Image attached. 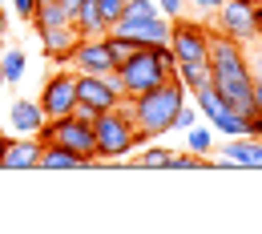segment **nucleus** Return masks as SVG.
<instances>
[{"instance_id": "nucleus-22", "label": "nucleus", "mask_w": 262, "mask_h": 234, "mask_svg": "<svg viewBox=\"0 0 262 234\" xmlns=\"http://www.w3.org/2000/svg\"><path fill=\"white\" fill-rule=\"evenodd\" d=\"M162 8H158V0H125V12H121V20H141V16H158Z\"/></svg>"}, {"instance_id": "nucleus-8", "label": "nucleus", "mask_w": 262, "mask_h": 234, "mask_svg": "<svg viewBox=\"0 0 262 234\" xmlns=\"http://www.w3.org/2000/svg\"><path fill=\"white\" fill-rule=\"evenodd\" d=\"M210 166L214 169H262V137H250V134L226 137L218 145V154H210Z\"/></svg>"}, {"instance_id": "nucleus-27", "label": "nucleus", "mask_w": 262, "mask_h": 234, "mask_svg": "<svg viewBox=\"0 0 262 234\" xmlns=\"http://www.w3.org/2000/svg\"><path fill=\"white\" fill-rule=\"evenodd\" d=\"M36 4H40V0H12V12H16V16H25V20H33Z\"/></svg>"}, {"instance_id": "nucleus-1", "label": "nucleus", "mask_w": 262, "mask_h": 234, "mask_svg": "<svg viewBox=\"0 0 262 234\" xmlns=\"http://www.w3.org/2000/svg\"><path fill=\"white\" fill-rule=\"evenodd\" d=\"M210 81L238 113L254 109V73L246 61V49H242V40L218 33V29L210 33Z\"/></svg>"}, {"instance_id": "nucleus-24", "label": "nucleus", "mask_w": 262, "mask_h": 234, "mask_svg": "<svg viewBox=\"0 0 262 234\" xmlns=\"http://www.w3.org/2000/svg\"><path fill=\"white\" fill-rule=\"evenodd\" d=\"M198 121H202V113H198L194 101L186 97V105H182V109H178V117H173V130H182V134H186V130H190V125H198Z\"/></svg>"}, {"instance_id": "nucleus-18", "label": "nucleus", "mask_w": 262, "mask_h": 234, "mask_svg": "<svg viewBox=\"0 0 262 234\" xmlns=\"http://www.w3.org/2000/svg\"><path fill=\"white\" fill-rule=\"evenodd\" d=\"M36 169H89V162L77 158L73 150H65L61 141H45V145H40V166Z\"/></svg>"}, {"instance_id": "nucleus-2", "label": "nucleus", "mask_w": 262, "mask_h": 234, "mask_svg": "<svg viewBox=\"0 0 262 234\" xmlns=\"http://www.w3.org/2000/svg\"><path fill=\"white\" fill-rule=\"evenodd\" d=\"M186 97H190L186 85L178 77H169L158 89H145L137 97H125V109H129V117H133V125H137L141 137H162L173 130V117L186 105Z\"/></svg>"}, {"instance_id": "nucleus-31", "label": "nucleus", "mask_w": 262, "mask_h": 234, "mask_svg": "<svg viewBox=\"0 0 262 234\" xmlns=\"http://www.w3.org/2000/svg\"><path fill=\"white\" fill-rule=\"evenodd\" d=\"M254 29H258V36H262V0L254 4Z\"/></svg>"}, {"instance_id": "nucleus-23", "label": "nucleus", "mask_w": 262, "mask_h": 234, "mask_svg": "<svg viewBox=\"0 0 262 234\" xmlns=\"http://www.w3.org/2000/svg\"><path fill=\"white\" fill-rule=\"evenodd\" d=\"M206 166H210V158H198V154H190V150H182V154L169 158L165 169H206Z\"/></svg>"}, {"instance_id": "nucleus-12", "label": "nucleus", "mask_w": 262, "mask_h": 234, "mask_svg": "<svg viewBox=\"0 0 262 234\" xmlns=\"http://www.w3.org/2000/svg\"><path fill=\"white\" fill-rule=\"evenodd\" d=\"M40 137L36 134H16L8 137L4 154H0V169H36L40 166Z\"/></svg>"}, {"instance_id": "nucleus-30", "label": "nucleus", "mask_w": 262, "mask_h": 234, "mask_svg": "<svg viewBox=\"0 0 262 234\" xmlns=\"http://www.w3.org/2000/svg\"><path fill=\"white\" fill-rule=\"evenodd\" d=\"M254 109L262 113V81H254Z\"/></svg>"}, {"instance_id": "nucleus-35", "label": "nucleus", "mask_w": 262, "mask_h": 234, "mask_svg": "<svg viewBox=\"0 0 262 234\" xmlns=\"http://www.w3.org/2000/svg\"><path fill=\"white\" fill-rule=\"evenodd\" d=\"M0 93H4V73H0Z\"/></svg>"}, {"instance_id": "nucleus-15", "label": "nucleus", "mask_w": 262, "mask_h": 234, "mask_svg": "<svg viewBox=\"0 0 262 234\" xmlns=\"http://www.w3.org/2000/svg\"><path fill=\"white\" fill-rule=\"evenodd\" d=\"M36 36H40V45H45V53L57 61V65L65 69V57L69 49L77 45V29L73 25H45V29H36Z\"/></svg>"}, {"instance_id": "nucleus-34", "label": "nucleus", "mask_w": 262, "mask_h": 234, "mask_svg": "<svg viewBox=\"0 0 262 234\" xmlns=\"http://www.w3.org/2000/svg\"><path fill=\"white\" fill-rule=\"evenodd\" d=\"M4 145H8V134H4V130H0V154H4Z\"/></svg>"}, {"instance_id": "nucleus-3", "label": "nucleus", "mask_w": 262, "mask_h": 234, "mask_svg": "<svg viewBox=\"0 0 262 234\" xmlns=\"http://www.w3.org/2000/svg\"><path fill=\"white\" fill-rule=\"evenodd\" d=\"M173 49L169 45H141V49H133L129 57L121 61V65L113 69V77L121 81V93L125 97H137V93H145V89H158L162 81L173 77Z\"/></svg>"}, {"instance_id": "nucleus-13", "label": "nucleus", "mask_w": 262, "mask_h": 234, "mask_svg": "<svg viewBox=\"0 0 262 234\" xmlns=\"http://www.w3.org/2000/svg\"><path fill=\"white\" fill-rule=\"evenodd\" d=\"M113 33L129 36L137 45H162V40H169V16L158 12V16H141V20H117Z\"/></svg>"}, {"instance_id": "nucleus-16", "label": "nucleus", "mask_w": 262, "mask_h": 234, "mask_svg": "<svg viewBox=\"0 0 262 234\" xmlns=\"http://www.w3.org/2000/svg\"><path fill=\"white\" fill-rule=\"evenodd\" d=\"M73 29H77V36H101V33H109V25L101 20V4L97 0H81L77 8H73Z\"/></svg>"}, {"instance_id": "nucleus-10", "label": "nucleus", "mask_w": 262, "mask_h": 234, "mask_svg": "<svg viewBox=\"0 0 262 234\" xmlns=\"http://www.w3.org/2000/svg\"><path fill=\"white\" fill-rule=\"evenodd\" d=\"M40 109L45 117H65L77 109V73L73 69H61L53 77H45V89H40Z\"/></svg>"}, {"instance_id": "nucleus-5", "label": "nucleus", "mask_w": 262, "mask_h": 234, "mask_svg": "<svg viewBox=\"0 0 262 234\" xmlns=\"http://www.w3.org/2000/svg\"><path fill=\"white\" fill-rule=\"evenodd\" d=\"M40 141H61L77 158H85L89 166H97V141H93V117L81 113H65V117H49L40 125Z\"/></svg>"}, {"instance_id": "nucleus-21", "label": "nucleus", "mask_w": 262, "mask_h": 234, "mask_svg": "<svg viewBox=\"0 0 262 234\" xmlns=\"http://www.w3.org/2000/svg\"><path fill=\"white\" fill-rule=\"evenodd\" d=\"M186 150H190V154H198V158H210V154L218 150V141H214V130H210L206 121L190 125V130H186Z\"/></svg>"}, {"instance_id": "nucleus-7", "label": "nucleus", "mask_w": 262, "mask_h": 234, "mask_svg": "<svg viewBox=\"0 0 262 234\" xmlns=\"http://www.w3.org/2000/svg\"><path fill=\"white\" fill-rule=\"evenodd\" d=\"M165 45L173 49V61H210V29L198 20H186V16L169 20Z\"/></svg>"}, {"instance_id": "nucleus-25", "label": "nucleus", "mask_w": 262, "mask_h": 234, "mask_svg": "<svg viewBox=\"0 0 262 234\" xmlns=\"http://www.w3.org/2000/svg\"><path fill=\"white\" fill-rule=\"evenodd\" d=\"M97 4H101V20H105L109 29H113V25L121 20V12H125V0H97Z\"/></svg>"}, {"instance_id": "nucleus-4", "label": "nucleus", "mask_w": 262, "mask_h": 234, "mask_svg": "<svg viewBox=\"0 0 262 234\" xmlns=\"http://www.w3.org/2000/svg\"><path fill=\"white\" fill-rule=\"evenodd\" d=\"M93 141H97V162H125L133 150H137L141 141H149V137L137 134L129 109H125V101H121L117 109H105V113L93 117Z\"/></svg>"}, {"instance_id": "nucleus-19", "label": "nucleus", "mask_w": 262, "mask_h": 234, "mask_svg": "<svg viewBox=\"0 0 262 234\" xmlns=\"http://www.w3.org/2000/svg\"><path fill=\"white\" fill-rule=\"evenodd\" d=\"M173 77L186 85V93H198L202 85H214V81H210V61H178V65H173Z\"/></svg>"}, {"instance_id": "nucleus-26", "label": "nucleus", "mask_w": 262, "mask_h": 234, "mask_svg": "<svg viewBox=\"0 0 262 234\" xmlns=\"http://www.w3.org/2000/svg\"><path fill=\"white\" fill-rule=\"evenodd\" d=\"M158 8H162V16H169V20H178V16L186 12V0H158Z\"/></svg>"}, {"instance_id": "nucleus-6", "label": "nucleus", "mask_w": 262, "mask_h": 234, "mask_svg": "<svg viewBox=\"0 0 262 234\" xmlns=\"http://www.w3.org/2000/svg\"><path fill=\"white\" fill-rule=\"evenodd\" d=\"M125 101L121 81L113 73H77V109L81 117H97L105 109H117Z\"/></svg>"}, {"instance_id": "nucleus-20", "label": "nucleus", "mask_w": 262, "mask_h": 234, "mask_svg": "<svg viewBox=\"0 0 262 234\" xmlns=\"http://www.w3.org/2000/svg\"><path fill=\"white\" fill-rule=\"evenodd\" d=\"M0 73H4V85H20L25 73H29L25 49H0Z\"/></svg>"}, {"instance_id": "nucleus-36", "label": "nucleus", "mask_w": 262, "mask_h": 234, "mask_svg": "<svg viewBox=\"0 0 262 234\" xmlns=\"http://www.w3.org/2000/svg\"><path fill=\"white\" fill-rule=\"evenodd\" d=\"M0 49H4V33H0Z\"/></svg>"}, {"instance_id": "nucleus-28", "label": "nucleus", "mask_w": 262, "mask_h": 234, "mask_svg": "<svg viewBox=\"0 0 262 234\" xmlns=\"http://www.w3.org/2000/svg\"><path fill=\"white\" fill-rule=\"evenodd\" d=\"M186 4H194L198 12H210V16H214V12L222 8V0H186Z\"/></svg>"}, {"instance_id": "nucleus-11", "label": "nucleus", "mask_w": 262, "mask_h": 234, "mask_svg": "<svg viewBox=\"0 0 262 234\" xmlns=\"http://www.w3.org/2000/svg\"><path fill=\"white\" fill-rule=\"evenodd\" d=\"M254 4L258 0H222V8L214 12V25H218V33L234 36V40H254L258 29H254Z\"/></svg>"}, {"instance_id": "nucleus-9", "label": "nucleus", "mask_w": 262, "mask_h": 234, "mask_svg": "<svg viewBox=\"0 0 262 234\" xmlns=\"http://www.w3.org/2000/svg\"><path fill=\"white\" fill-rule=\"evenodd\" d=\"M65 69H73V73H113L117 61H113V53L105 45V33L77 36V45L69 49V57H65Z\"/></svg>"}, {"instance_id": "nucleus-14", "label": "nucleus", "mask_w": 262, "mask_h": 234, "mask_svg": "<svg viewBox=\"0 0 262 234\" xmlns=\"http://www.w3.org/2000/svg\"><path fill=\"white\" fill-rule=\"evenodd\" d=\"M49 117H45V109H40V101H12V109H8V130L12 134H40V125H45Z\"/></svg>"}, {"instance_id": "nucleus-32", "label": "nucleus", "mask_w": 262, "mask_h": 234, "mask_svg": "<svg viewBox=\"0 0 262 234\" xmlns=\"http://www.w3.org/2000/svg\"><path fill=\"white\" fill-rule=\"evenodd\" d=\"M8 29V12H4V0H0V33Z\"/></svg>"}, {"instance_id": "nucleus-17", "label": "nucleus", "mask_w": 262, "mask_h": 234, "mask_svg": "<svg viewBox=\"0 0 262 234\" xmlns=\"http://www.w3.org/2000/svg\"><path fill=\"white\" fill-rule=\"evenodd\" d=\"M169 158H173V150H165L158 137H149V141H141L137 150H133L129 158H125V166H141V169H165L169 166Z\"/></svg>"}, {"instance_id": "nucleus-29", "label": "nucleus", "mask_w": 262, "mask_h": 234, "mask_svg": "<svg viewBox=\"0 0 262 234\" xmlns=\"http://www.w3.org/2000/svg\"><path fill=\"white\" fill-rule=\"evenodd\" d=\"M246 61H250V73H254V81H262V49H254Z\"/></svg>"}, {"instance_id": "nucleus-33", "label": "nucleus", "mask_w": 262, "mask_h": 234, "mask_svg": "<svg viewBox=\"0 0 262 234\" xmlns=\"http://www.w3.org/2000/svg\"><path fill=\"white\" fill-rule=\"evenodd\" d=\"M61 4H65V8H69V16H73V8H77L81 0H61Z\"/></svg>"}]
</instances>
